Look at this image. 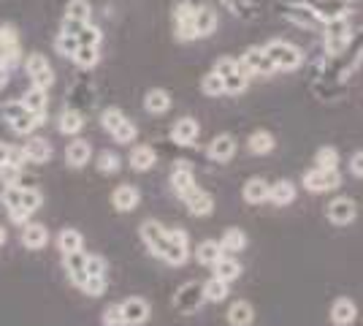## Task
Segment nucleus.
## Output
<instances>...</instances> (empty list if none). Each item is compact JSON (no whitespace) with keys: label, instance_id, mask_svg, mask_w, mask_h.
<instances>
[{"label":"nucleus","instance_id":"1","mask_svg":"<svg viewBox=\"0 0 363 326\" xmlns=\"http://www.w3.org/2000/svg\"><path fill=\"white\" fill-rule=\"evenodd\" d=\"M141 239H144V245H147L157 259H163V261L171 266H182L187 261V256H190L184 248L174 245V242L168 239L166 229H163L160 223H155V220H144V223H141Z\"/></svg>","mask_w":363,"mask_h":326},{"label":"nucleus","instance_id":"2","mask_svg":"<svg viewBox=\"0 0 363 326\" xmlns=\"http://www.w3.org/2000/svg\"><path fill=\"white\" fill-rule=\"evenodd\" d=\"M263 52L272 58L277 71H296L303 63V52L296 44H288V41H269L263 47Z\"/></svg>","mask_w":363,"mask_h":326},{"label":"nucleus","instance_id":"3","mask_svg":"<svg viewBox=\"0 0 363 326\" xmlns=\"http://www.w3.org/2000/svg\"><path fill=\"white\" fill-rule=\"evenodd\" d=\"M239 71L244 77H272L277 68H274L272 58L263 52V47H250L239 58Z\"/></svg>","mask_w":363,"mask_h":326},{"label":"nucleus","instance_id":"4","mask_svg":"<svg viewBox=\"0 0 363 326\" xmlns=\"http://www.w3.org/2000/svg\"><path fill=\"white\" fill-rule=\"evenodd\" d=\"M352 41V33H350V25H347V16H336L331 22H325V49H328V55H342L347 44Z\"/></svg>","mask_w":363,"mask_h":326},{"label":"nucleus","instance_id":"5","mask_svg":"<svg viewBox=\"0 0 363 326\" xmlns=\"http://www.w3.org/2000/svg\"><path fill=\"white\" fill-rule=\"evenodd\" d=\"M206 302V296H203V286L196 283V280H190V283H184L179 291L174 294V308L184 315H193V313L201 310V305Z\"/></svg>","mask_w":363,"mask_h":326},{"label":"nucleus","instance_id":"6","mask_svg":"<svg viewBox=\"0 0 363 326\" xmlns=\"http://www.w3.org/2000/svg\"><path fill=\"white\" fill-rule=\"evenodd\" d=\"M342 185V174L339 169H315L303 174V188L309 193H328V190H336Z\"/></svg>","mask_w":363,"mask_h":326},{"label":"nucleus","instance_id":"7","mask_svg":"<svg viewBox=\"0 0 363 326\" xmlns=\"http://www.w3.org/2000/svg\"><path fill=\"white\" fill-rule=\"evenodd\" d=\"M25 71H28V77H30L33 87L49 90V87L55 85V71H52L49 60H46L44 55H38V52L28 55V60H25Z\"/></svg>","mask_w":363,"mask_h":326},{"label":"nucleus","instance_id":"8","mask_svg":"<svg viewBox=\"0 0 363 326\" xmlns=\"http://www.w3.org/2000/svg\"><path fill=\"white\" fill-rule=\"evenodd\" d=\"M193 11H196V6L190 3V0H182L177 3V9H174V33H177V38L179 41H196V28H193Z\"/></svg>","mask_w":363,"mask_h":326},{"label":"nucleus","instance_id":"9","mask_svg":"<svg viewBox=\"0 0 363 326\" xmlns=\"http://www.w3.org/2000/svg\"><path fill=\"white\" fill-rule=\"evenodd\" d=\"M22 58V49H19V38L11 25H3L0 28V65L11 68Z\"/></svg>","mask_w":363,"mask_h":326},{"label":"nucleus","instance_id":"10","mask_svg":"<svg viewBox=\"0 0 363 326\" xmlns=\"http://www.w3.org/2000/svg\"><path fill=\"white\" fill-rule=\"evenodd\" d=\"M355 215H358V207H355V202L347 199V196H339V199H333V202L325 207V217L331 220L333 226H350V223L355 220Z\"/></svg>","mask_w":363,"mask_h":326},{"label":"nucleus","instance_id":"11","mask_svg":"<svg viewBox=\"0 0 363 326\" xmlns=\"http://www.w3.org/2000/svg\"><path fill=\"white\" fill-rule=\"evenodd\" d=\"M122 308V318H125V326H141L150 321V302L141 299V296H130L120 305Z\"/></svg>","mask_w":363,"mask_h":326},{"label":"nucleus","instance_id":"12","mask_svg":"<svg viewBox=\"0 0 363 326\" xmlns=\"http://www.w3.org/2000/svg\"><path fill=\"white\" fill-rule=\"evenodd\" d=\"M171 185H174V190H177V196H187L190 190H196V171H193V166H190V161H179L177 166H174V171H171Z\"/></svg>","mask_w":363,"mask_h":326},{"label":"nucleus","instance_id":"13","mask_svg":"<svg viewBox=\"0 0 363 326\" xmlns=\"http://www.w3.org/2000/svg\"><path fill=\"white\" fill-rule=\"evenodd\" d=\"M358 318V308L347 296H339L331 305V324L333 326H352Z\"/></svg>","mask_w":363,"mask_h":326},{"label":"nucleus","instance_id":"14","mask_svg":"<svg viewBox=\"0 0 363 326\" xmlns=\"http://www.w3.org/2000/svg\"><path fill=\"white\" fill-rule=\"evenodd\" d=\"M184 204H187L190 215H196V217H206V215H212V212H214L212 193H206V190H201V188L190 190V193L184 196Z\"/></svg>","mask_w":363,"mask_h":326},{"label":"nucleus","instance_id":"15","mask_svg":"<svg viewBox=\"0 0 363 326\" xmlns=\"http://www.w3.org/2000/svg\"><path fill=\"white\" fill-rule=\"evenodd\" d=\"M193 28H196L198 38H206L217 31V11L212 6H196L193 11Z\"/></svg>","mask_w":363,"mask_h":326},{"label":"nucleus","instance_id":"16","mask_svg":"<svg viewBox=\"0 0 363 326\" xmlns=\"http://www.w3.org/2000/svg\"><path fill=\"white\" fill-rule=\"evenodd\" d=\"M198 131H201V128H198V123L193 117H182V120H177L174 128H171V141H174V144H182V147H190V144H196Z\"/></svg>","mask_w":363,"mask_h":326},{"label":"nucleus","instance_id":"17","mask_svg":"<svg viewBox=\"0 0 363 326\" xmlns=\"http://www.w3.org/2000/svg\"><path fill=\"white\" fill-rule=\"evenodd\" d=\"M233 156H236V139L230 134L214 136V141L209 144V158H212L214 163H228Z\"/></svg>","mask_w":363,"mask_h":326},{"label":"nucleus","instance_id":"18","mask_svg":"<svg viewBox=\"0 0 363 326\" xmlns=\"http://www.w3.org/2000/svg\"><path fill=\"white\" fill-rule=\"evenodd\" d=\"M350 0H315L312 11L318 14L320 22H331L336 16H347Z\"/></svg>","mask_w":363,"mask_h":326},{"label":"nucleus","instance_id":"19","mask_svg":"<svg viewBox=\"0 0 363 326\" xmlns=\"http://www.w3.org/2000/svg\"><path fill=\"white\" fill-rule=\"evenodd\" d=\"M225 315L230 326H252V321H255V308H252L247 299H236V302L228 308Z\"/></svg>","mask_w":363,"mask_h":326},{"label":"nucleus","instance_id":"20","mask_svg":"<svg viewBox=\"0 0 363 326\" xmlns=\"http://www.w3.org/2000/svg\"><path fill=\"white\" fill-rule=\"evenodd\" d=\"M244 202L257 207V204H266L269 202V183L263 180V177H252V180H247L244 183V190H242Z\"/></svg>","mask_w":363,"mask_h":326},{"label":"nucleus","instance_id":"21","mask_svg":"<svg viewBox=\"0 0 363 326\" xmlns=\"http://www.w3.org/2000/svg\"><path fill=\"white\" fill-rule=\"evenodd\" d=\"M223 256H225V250L220 248L217 239H203V242L196 248V261L203 266H214Z\"/></svg>","mask_w":363,"mask_h":326},{"label":"nucleus","instance_id":"22","mask_svg":"<svg viewBox=\"0 0 363 326\" xmlns=\"http://www.w3.org/2000/svg\"><path fill=\"white\" fill-rule=\"evenodd\" d=\"M84 261H87V256L82 253V250H76V253H65V269H68V275H71V283L74 286H84V280H87V272H84Z\"/></svg>","mask_w":363,"mask_h":326},{"label":"nucleus","instance_id":"23","mask_svg":"<svg viewBox=\"0 0 363 326\" xmlns=\"http://www.w3.org/2000/svg\"><path fill=\"white\" fill-rule=\"evenodd\" d=\"M269 202L277 204V207H288V204L296 202V185L290 180H279L269 185Z\"/></svg>","mask_w":363,"mask_h":326},{"label":"nucleus","instance_id":"24","mask_svg":"<svg viewBox=\"0 0 363 326\" xmlns=\"http://www.w3.org/2000/svg\"><path fill=\"white\" fill-rule=\"evenodd\" d=\"M90 156H92V150L84 139H76L65 147V161H68V166H74V169H82V166L90 161Z\"/></svg>","mask_w":363,"mask_h":326},{"label":"nucleus","instance_id":"25","mask_svg":"<svg viewBox=\"0 0 363 326\" xmlns=\"http://www.w3.org/2000/svg\"><path fill=\"white\" fill-rule=\"evenodd\" d=\"M49 242V234L41 223H25V229H22V245L30 250H41Z\"/></svg>","mask_w":363,"mask_h":326},{"label":"nucleus","instance_id":"26","mask_svg":"<svg viewBox=\"0 0 363 326\" xmlns=\"http://www.w3.org/2000/svg\"><path fill=\"white\" fill-rule=\"evenodd\" d=\"M22 150H25V156H28L30 163H46V161L52 158V144L46 139H41V136L28 139V144H25Z\"/></svg>","mask_w":363,"mask_h":326},{"label":"nucleus","instance_id":"27","mask_svg":"<svg viewBox=\"0 0 363 326\" xmlns=\"http://www.w3.org/2000/svg\"><path fill=\"white\" fill-rule=\"evenodd\" d=\"M285 16L293 19L296 25H301V28H315V25L320 22L318 14L312 11V6H306V3H293V6H288Z\"/></svg>","mask_w":363,"mask_h":326},{"label":"nucleus","instance_id":"28","mask_svg":"<svg viewBox=\"0 0 363 326\" xmlns=\"http://www.w3.org/2000/svg\"><path fill=\"white\" fill-rule=\"evenodd\" d=\"M242 264H239V259H233V256H223L217 264H214V275L220 280H225V283H233V280L242 278Z\"/></svg>","mask_w":363,"mask_h":326},{"label":"nucleus","instance_id":"29","mask_svg":"<svg viewBox=\"0 0 363 326\" xmlns=\"http://www.w3.org/2000/svg\"><path fill=\"white\" fill-rule=\"evenodd\" d=\"M138 190L133 185H120L117 190H114V196H111V202H114V207L120 210V212H130V210H136L138 204Z\"/></svg>","mask_w":363,"mask_h":326},{"label":"nucleus","instance_id":"30","mask_svg":"<svg viewBox=\"0 0 363 326\" xmlns=\"http://www.w3.org/2000/svg\"><path fill=\"white\" fill-rule=\"evenodd\" d=\"M144 109L150 112V114H166L168 109H171V95L166 90H150V93L144 95Z\"/></svg>","mask_w":363,"mask_h":326},{"label":"nucleus","instance_id":"31","mask_svg":"<svg viewBox=\"0 0 363 326\" xmlns=\"http://www.w3.org/2000/svg\"><path fill=\"white\" fill-rule=\"evenodd\" d=\"M11 131L19 134V136H25V134H33L38 125H44V114H33V112H22L19 117L11 120Z\"/></svg>","mask_w":363,"mask_h":326},{"label":"nucleus","instance_id":"32","mask_svg":"<svg viewBox=\"0 0 363 326\" xmlns=\"http://www.w3.org/2000/svg\"><path fill=\"white\" fill-rule=\"evenodd\" d=\"M247 147H250L252 156H269V153H274L277 141H274V136L269 131H255V134L250 136V141H247Z\"/></svg>","mask_w":363,"mask_h":326},{"label":"nucleus","instance_id":"33","mask_svg":"<svg viewBox=\"0 0 363 326\" xmlns=\"http://www.w3.org/2000/svg\"><path fill=\"white\" fill-rule=\"evenodd\" d=\"M155 163H157V156H155V150L147 147V144H141V147H136L130 153V166H133V171H150Z\"/></svg>","mask_w":363,"mask_h":326},{"label":"nucleus","instance_id":"34","mask_svg":"<svg viewBox=\"0 0 363 326\" xmlns=\"http://www.w3.org/2000/svg\"><path fill=\"white\" fill-rule=\"evenodd\" d=\"M220 248L225 250V253H239V250L247 248V234H244V229H225V234H223V239H220Z\"/></svg>","mask_w":363,"mask_h":326},{"label":"nucleus","instance_id":"35","mask_svg":"<svg viewBox=\"0 0 363 326\" xmlns=\"http://www.w3.org/2000/svg\"><path fill=\"white\" fill-rule=\"evenodd\" d=\"M19 101H22V104H25V109H28V112H33V114H44L46 104H49L46 90H41V87H30V90L22 95Z\"/></svg>","mask_w":363,"mask_h":326},{"label":"nucleus","instance_id":"36","mask_svg":"<svg viewBox=\"0 0 363 326\" xmlns=\"http://www.w3.org/2000/svg\"><path fill=\"white\" fill-rule=\"evenodd\" d=\"M57 128H60V134H65V136H74V134H79L84 128V117L79 112H74V109H65L60 114V120H57Z\"/></svg>","mask_w":363,"mask_h":326},{"label":"nucleus","instance_id":"37","mask_svg":"<svg viewBox=\"0 0 363 326\" xmlns=\"http://www.w3.org/2000/svg\"><path fill=\"white\" fill-rule=\"evenodd\" d=\"M228 286H230V283L220 280L217 275L206 280V283H203V296H206V302H223V299H228V294H230Z\"/></svg>","mask_w":363,"mask_h":326},{"label":"nucleus","instance_id":"38","mask_svg":"<svg viewBox=\"0 0 363 326\" xmlns=\"http://www.w3.org/2000/svg\"><path fill=\"white\" fill-rule=\"evenodd\" d=\"M65 19H79V22H90V19H92L90 0H68V6H65Z\"/></svg>","mask_w":363,"mask_h":326},{"label":"nucleus","instance_id":"39","mask_svg":"<svg viewBox=\"0 0 363 326\" xmlns=\"http://www.w3.org/2000/svg\"><path fill=\"white\" fill-rule=\"evenodd\" d=\"M82 245H84V239H82V234L76 232V229H65V232L57 237V248L62 250V256L82 250Z\"/></svg>","mask_w":363,"mask_h":326},{"label":"nucleus","instance_id":"40","mask_svg":"<svg viewBox=\"0 0 363 326\" xmlns=\"http://www.w3.org/2000/svg\"><path fill=\"white\" fill-rule=\"evenodd\" d=\"M71 60H74L79 68H95L98 60H101V52H98V47H79Z\"/></svg>","mask_w":363,"mask_h":326},{"label":"nucleus","instance_id":"41","mask_svg":"<svg viewBox=\"0 0 363 326\" xmlns=\"http://www.w3.org/2000/svg\"><path fill=\"white\" fill-rule=\"evenodd\" d=\"M125 123H128V117L122 114L120 109H106V112L101 114V125L106 128V131L111 134V136H114V134H117V131H120V128H122Z\"/></svg>","mask_w":363,"mask_h":326},{"label":"nucleus","instance_id":"42","mask_svg":"<svg viewBox=\"0 0 363 326\" xmlns=\"http://www.w3.org/2000/svg\"><path fill=\"white\" fill-rule=\"evenodd\" d=\"M201 93L209 95V98H217V95L225 93V85H223V77L220 74H206V77L201 79Z\"/></svg>","mask_w":363,"mask_h":326},{"label":"nucleus","instance_id":"43","mask_svg":"<svg viewBox=\"0 0 363 326\" xmlns=\"http://www.w3.org/2000/svg\"><path fill=\"white\" fill-rule=\"evenodd\" d=\"M76 38H79V47H101L104 33H101V28H98V25L87 22V25H84V31L79 33Z\"/></svg>","mask_w":363,"mask_h":326},{"label":"nucleus","instance_id":"44","mask_svg":"<svg viewBox=\"0 0 363 326\" xmlns=\"http://www.w3.org/2000/svg\"><path fill=\"white\" fill-rule=\"evenodd\" d=\"M55 49H57V55L62 58H74V52L79 49V38L71 36V33H57V38H55Z\"/></svg>","mask_w":363,"mask_h":326},{"label":"nucleus","instance_id":"45","mask_svg":"<svg viewBox=\"0 0 363 326\" xmlns=\"http://www.w3.org/2000/svg\"><path fill=\"white\" fill-rule=\"evenodd\" d=\"M315 163H318V169H339V150L336 147H320Z\"/></svg>","mask_w":363,"mask_h":326},{"label":"nucleus","instance_id":"46","mask_svg":"<svg viewBox=\"0 0 363 326\" xmlns=\"http://www.w3.org/2000/svg\"><path fill=\"white\" fill-rule=\"evenodd\" d=\"M247 79L242 71H233L230 77H223V85H225V93L228 95H242L247 90Z\"/></svg>","mask_w":363,"mask_h":326},{"label":"nucleus","instance_id":"47","mask_svg":"<svg viewBox=\"0 0 363 326\" xmlns=\"http://www.w3.org/2000/svg\"><path fill=\"white\" fill-rule=\"evenodd\" d=\"M120 156L117 153H111V150H104L101 156H98V169L104 171V174H117L120 171Z\"/></svg>","mask_w":363,"mask_h":326},{"label":"nucleus","instance_id":"48","mask_svg":"<svg viewBox=\"0 0 363 326\" xmlns=\"http://www.w3.org/2000/svg\"><path fill=\"white\" fill-rule=\"evenodd\" d=\"M84 272H87V278H106V259L104 256H87Z\"/></svg>","mask_w":363,"mask_h":326},{"label":"nucleus","instance_id":"49","mask_svg":"<svg viewBox=\"0 0 363 326\" xmlns=\"http://www.w3.org/2000/svg\"><path fill=\"white\" fill-rule=\"evenodd\" d=\"M41 202H44L41 190H35V188H22V207H25V210L35 212V210L41 207Z\"/></svg>","mask_w":363,"mask_h":326},{"label":"nucleus","instance_id":"50","mask_svg":"<svg viewBox=\"0 0 363 326\" xmlns=\"http://www.w3.org/2000/svg\"><path fill=\"white\" fill-rule=\"evenodd\" d=\"M233 71H239V60H233L228 55H223L220 60L214 63V74H220V77H230Z\"/></svg>","mask_w":363,"mask_h":326},{"label":"nucleus","instance_id":"51","mask_svg":"<svg viewBox=\"0 0 363 326\" xmlns=\"http://www.w3.org/2000/svg\"><path fill=\"white\" fill-rule=\"evenodd\" d=\"M3 204L11 210V207H22V188H16V185H6V190H3Z\"/></svg>","mask_w":363,"mask_h":326},{"label":"nucleus","instance_id":"52","mask_svg":"<svg viewBox=\"0 0 363 326\" xmlns=\"http://www.w3.org/2000/svg\"><path fill=\"white\" fill-rule=\"evenodd\" d=\"M104 326H125L120 305H108L106 310H104Z\"/></svg>","mask_w":363,"mask_h":326},{"label":"nucleus","instance_id":"53","mask_svg":"<svg viewBox=\"0 0 363 326\" xmlns=\"http://www.w3.org/2000/svg\"><path fill=\"white\" fill-rule=\"evenodd\" d=\"M82 291L90 296H101L106 291V278H87L84 280V286H82Z\"/></svg>","mask_w":363,"mask_h":326},{"label":"nucleus","instance_id":"54","mask_svg":"<svg viewBox=\"0 0 363 326\" xmlns=\"http://www.w3.org/2000/svg\"><path fill=\"white\" fill-rule=\"evenodd\" d=\"M133 139H136V125L128 120V123L122 125L120 131L114 134V141H120V144H130Z\"/></svg>","mask_w":363,"mask_h":326},{"label":"nucleus","instance_id":"55","mask_svg":"<svg viewBox=\"0 0 363 326\" xmlns=\"http://www.w3.org/2000/svg\"><path fill=\"white\" fill-rule=\"evenodd\" d=\"M22 112H28V109H25V104H22V101H9V104L3 107V117H6L9 123H11V120H14V117H19Z\"/></svg>","mask_w":363,"mask_h":326},{"label":"nucleus","instance_id":"56","mask_svg":"<svg viewBox=\"0 0 363 326\" xmlns=\"http://www.w3.org/2000/svg\"><path fill=\"white\" fill-rule=\"evenodd\" d=\"M6 163H11L16 169H22L25 163H28V156H25V150L22 147H9V161Z\"/></svg>","mask_w":363,"mask_h":326},{"label":"nucleus","instance_id":"57","mask_svg":"<svg viewBox=\"0 0 363 326\" xmlns=\"http://www.w3.org/2000/svg\"><path fill=\"white\" fill-rule=\"evenodd\" d=\"M168 239L174 242V245H179V248L190 250V239H187V234L182 232V229H168Z\"/></svg>","mask_w":363,"mask_h":326},{"label":"nucleus","instance_id":"58","mask_svg":"<svg viewBox=\"0 0 363 326\" xmlns=\"http://www.w3.org/2000/svg\"><path fill=\"white\" fill-rule=\"evenodd\" d=\"M84 25H87V22H79V19H65V16H62V28H60V31L62 33H71V36H79V33L84 31Z\"/></svg>","mask_w":363,"mask_h":326},{"label":"nucleus","instance_id":"59","mask_svg":"<svg viewBox=\"0 0 363 326\" xmlns=\"http://www.w3.org/2000/svg\"><path fill=\"white\" fill-rule=\"evenodd\" d=\"M350 171H352V177H361L363 180V150L352 153V158H350Z\"/></svg>","mask_w":363,"mask_h":326},{"label":"nucleus","instance_id":"60","mask_svg":"<svg viewBox=\"0 0 363 326\" xmlns=\"http://www.w3.org/2000/svg\"><path fill=\"white\" fill-rule=\"evenodd\" d=\"M9 217H11V223H28V217H30V210H25V207H11L9 210Z\"/></svg>","mask_w":363,"mask_h":326},{"label":"nucleus","instance_id":"61","mask_svg":"<svg viewBox=\"0 0 363 326\" xmlns=\"http://www.w3.org/2000/svg\"><path fill=\"white\" fill-rule=\"evenodd\" d=\"M9 71H11V68H6V65H0V90H3L6 85H9Z\"/></svg>","mask_w":363,"mask_h":326},{"label":"nucleus","instance_id":"62","mask_svg":"<svg viewBox=\"0 0 363 326\" xmlns=\"http://www.w3.org/2000/svg\"><path fill=\"white\" fill-rule=\"evenodd\" d=\"M6 161H9V144H3V141H0V166H3Z\"/></svg>","mask_w":363,"mask_h":326},{"label":"nucleus","instance_id":"63","mask_svg":"<svg viewBox=\"0 0 363 326\" xmlns=\"http://www.w3.org/2000/svg\"><path fill=\"white\" fill-rule=\"evenodd\" d=\"M6 237H9V234H6V229L0 226V245H6Z\"/></svg>","mask_w":363,"mask_h":326}]
</instances>
